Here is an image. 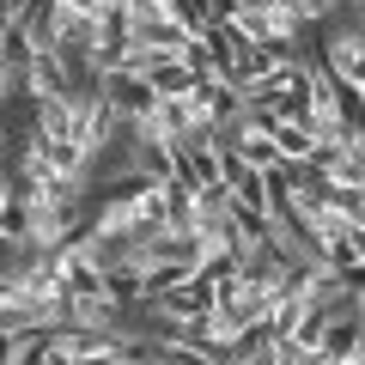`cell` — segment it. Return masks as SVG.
<instances>
[{"label": "cell", "mask_w": 365, "mask_h": 365, "mask_svg": "<svg viewBox=\"0 0 365 365\" xmlns=\"http://www.w3.org/2000/svg\"><path fill=\"white\" fill-rule=\"evenodd\" d=\"M359 347H365V317L359 311H341V317H329L323 323V335H317V359H359Z\"/></svg>", "instance_id": "1"}, {"label": "cell", "mask_w": 365, "mask_h": 365, "mask_svg": "<svg viewBox=\"0 0 365 365\" xmlns=\"http://www.w3.org/2000/svg\"><path fill=\"white\" fill-rule=\"evenodd\" d=\"M353 13H359V19H365V0H359V6H353Z\"/></svg>", "instance_id": "3"}, {"label": "cell", "mask_w": 365, "mask_h": 365, "mask_svg": "<svg viewBox=\"0 0 365 365\" xmlns=\"http://www.w3.org/2000/svg\"><path fill=\"white\" fill-rule=\"evenodd\" d=\"M140 0H104V13H134Z\"/></svg>", "instance_id": "2"}]
</instances>
